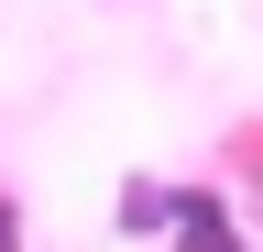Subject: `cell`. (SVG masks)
Listing matches in <instances>:
<instances>
[{
  "label": "cell",
  "instance_id": "obj_1",
  "mask_svg": "<svg viewBox=\"0 0 263 252\" xmlns=\"http://www.w3.org/2000/svg\"><path fill=\"white\" fill-rule=\"evenodd\" d=\"M164 230H176V252H241V230H230L219 198H176V219H164Z\"/></svg>",
  "mask_w": 263,
  "mask_h": 252
},
{
  "label": "cell",
  "instance_id": "obj_2",
  "mask_svg": "<svg viewBox=\"0 0 263 252\" xmlns=\"http://www.w3.org/2000/svg\"><path fill=\"white\" fill-rule=\"evenodd\" d=\"M176 219V186H121V230H164Z\"/></svg>",
  "mask_w": 263,
  "mask_h": 252
},
{
  "label": "cell",
  "instance_id": "obj_3",
  "mask_svg": "<svg viewBox=\"0 0 263 252\" xmlns=\"http://www.w3.org/2000/svg\"><path fill=\"white\" fill-rule=\"evenodd\" d=\"M0 230H22V208H11V198H0Z\"/></svg>",
  "mask_w": 263,
  "mask_h": 252
},
{
  "label": "cell",
  "instance_id": "obj_4",
  "mask_svg": "<svg viewBox=\"0 0 263 252\" xmlns=\"http://www.w3.org/2000/svg\"><path fill=\"white\" fill-rule=\"evenodd\" d=\"M11 241H22V230H0V252H11Z\"/></svg>",
  "mask_w": 263,
  "mask_h": 252
}]
</instances>
